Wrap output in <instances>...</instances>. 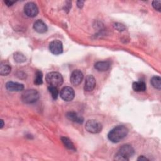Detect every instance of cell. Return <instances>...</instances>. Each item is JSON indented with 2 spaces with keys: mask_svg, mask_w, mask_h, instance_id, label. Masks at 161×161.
Returning <instances> with one entry per match:
<instances>
[{
  "mask_svg": "<svg viewBox=\"0 0 161 161\" xmlns=\"http://www.w3.org/2000/svg\"><path fill=\"white\" fill-rule=\"evenodd\" d=\"M128 130L123 125H118L113 128L108 135V139L113 143H118L124 139L128 135Z\"/></svg>",
  "mask_w": 161,
  "mask_h": 161,
  "instance_id": "cell-1",
  "label": "cell"
},
{
  "mask_svg": "<svg viewBox=\"0 0 161 161\" xmlns=\"http://www.w3.org/2000/svg\"><path fill=\"white\" fill-rule=\"evenodd\" d=\"M133 148L128 144L121 146L115 154L114 160L118 161H128L134 155Z\"/></svg>",
  "mask_w": 161,
  "mask_h": 161,
  "instance_id": "cell-2",
  "label": "cell"
},
{
  "mask_svg": "<svg viewBox=\"0 0 161 161\" xmlns=\"http://www.w3.org/2000/svg\"><path fill=\"white\" fill-rule=\"evenodd\" d=\"M45 80L49 86L56 87L61 86L64 80L62 75L57 72L48 73L45 77Z\"/></svg>",
  "mask_w": 161,
  "mask_h": 161,
  "instance_id": "cell-3",
  "label": "cell"
},
{
  "mask_svg": "<svg viewBox=\"0 0 161 161\" xmlns=\"http://www.w3.org/2000/svg\"><path fill=\"white\" fill-rule=\"evenodd\" d=\"M39 98V93L35 89H27L21 94L22 101L26 104H31L36 102Z\"/></svg>",
  "mask_w": 161,
  "mask_h": 161,
  "instance_id": "cell-4",
  "label": "cell"
},
{
  "mask_svg": "<svg viewBox=\"0 0 161 161\" xmlns=\"http://www.w3.org/2000/svg\"><path fill=\"white\" fill-rule=\"evenodd\" d=\"M85 128L89 133H98L102 130V125L95 119H89L86 123Z\"/></svg>",
  "mask_w": 161,
  "mask_h": 161,
  "instance_id": "cell-5",
  "label": "cell"
},
{
  "mask_svg": "<svg viewBox=\"0 0 161 161\" xmlns=\"http://www.w3.org/2000/svg\"><path fill=\"white\" fill-rule=\"evenodd\" d=\"M24 12L27 16L33 18L38 14V8L34 3L28 2L24 6Z\"/></svg>",
  "mask_w": 161,
  "mask_h": 161,
  "instance_id": "cell-6",
  "label": "cell"
},
{
  "mask_svg": "<svg viewBox=\"0 0 161 161\" xmlns=\"http://www.w3.org/2000/svg\"><path fill=\"white\" fill-rule=\"evenodd\" d=\"M60 96L65 101H70L74 98L75 92L71 87L66 86L61 89Z\"/></svg>",
  "mask_w": 161,
  "mask_h": 161,
  "instance_id": "cell-7",
  "label": "cell"
},
{
  "mask_svg": "<svg viewBox=\"0 0 161 161\" xmlns=\"http://www.w3.org/2000/svg\"><path fill=\"white\" fill-rule=\"evenodd\" d=\"M49 50L54 55H59L63 52V45L61 41L55 40L49 44Z\"/></svg>",
  "mask_w": 161,
  "mask_h": 161,
  "instance_id": "cell-8",
  "label": "cell"
},
{
  "mask_svg": "<svg viewBox=\"0 0 161 161\" xmlns=\"http://www.w3.org/2000/svg\"><path fill=\"white\" fill-rule=\"evenodd\" d=\"M83 77V74L80 70H75L70 75V82L74 86H78L81 83Z\"/></svg>",
  "mask_w": 161,
  "mask_h": 161,
  "instance_id": "cell-9",
  "label": "cell"
},
{
  "mask_svg": "<svg viewBox=\"0 0 161 161\" xmlns=\"http://www.w3.org/2000/svg\"><path fill=\"white\" fill-rule=\"evenodd\" d=\"M96 81L95 78L92 75H88L86 77L84 89L86 91L90 92L92 91L96 87Z\"/></svg>",
  "mask_w": 161,
  "mask_h": 161,
  "instance_id": "cell-10",
  "label": "cell"
},
{
  "mask_svg": "<svg viewBox=\"0 0 161 161\" xmlns=\"http://www.w3.org/2000/svg\"><path fill=\"white\" fill-rule=\"evenodd\" d=\"M6 89L11 92H13V91L18 92L23 90L24 85L21 83L9 81L6 84Z\"/></svg>",
  "mask_w": 161,
  "mask_h": 161,
  "instance_id": "cell-11",
  "label": "cell"
},
{
  "mask_svg": "<svg viewBox=\"0 0 161 161\" xmlns=\"http://www.w3.org/2000/svg\"><path fill=\"white\" fill-rule=\"evenodd\" d=\"M33 28L36 32L39 33H44L48 30L46 24L41 19H38L34 23Z\"/></svg>",
  "mask_w": 161,
  "mask_h": 161,
  "instance_id": "cell-12",
  "label": "cell"
},
{
  "mask_svg": "<svg viewBox=\"0 0 161 161\" xmlns=\"http://www.w3.org/2000/svg\"><path fill=\"white\" fill-rule=\"evenodd\" d=\"M66 117L69 120H70L73 122H75V123H79V124L82 123L83 121H84V118L82 116H79L77 114V113L74 112V111L67 112L66 113Z\"/></svg>",
  "mask_w": 161,
  "mask_h": 161,
  "instance_id": "cell-13",
  "label": "cell"
},
{
  "mask_svg": "<svg viewBox=\"0 0 161 161\" xmlns=\"http://www.w3.org/2000/svg\"><path fill=\"white\" fill-rule=\"evenodd\" d=\"M111 66V64L108 61H99L97 62L94 64V68L101 72H104L107 71L109 69Z\"/></svg>",
  "mask_w": 161,
  "mask_h": 161,
  "instance_id": "cell-14",
  "label": "cell"
},
{
  "mask_svg": "<svg viewBox=\"0 0 161 161\" xmlns=\"http://www.w3.org/2000/svg\"><path fill=\"white\" fill-rule=\"evenodd\" d=\"M132 88L135 91L143 92L146 90V84L143 81L134 82L132 84Z\"/></svg>",
  "mask_w": 161,
  "mask_h": 161,
  "instance_id": "cell-15",
  "label": "cell"
},
{
  "mask_svg": "<svg viewBox=\"0 0 161 161\" xmlns=\"http://www.w3.org/2000/svg\"><path fill=\"white\" fill-rule=\"evenodd\" d=\"M62 142L63 143V144L64 145V146L69 150H72V151H75L76 148L74 145V143L71 142V140L65 136H62L60 138Z\"/></svg>",
  "mask_w": 161,
  "mask_h": 161,
  "instance_id": "cell-16",
  "label": "cell"
},
{
  "mask_svg": "<svg viewBox=\"0 0 161 161\" xmlns=\"http://www.w3.org/2000/svg\"><path fill=\"white\" fill-rule=\"evenodd\" d=\"M150 83L152 84V86L158 89V90H160L161 89V78L160 76H153L152 77V79H150Z\"/></svg>",
  "mask_w": 161,
  "mask_h": 161,
  "instance_id": "cell-17",
  "label": "cell"
},
{
  "mask_svg": "<svg viewBox=\"0 0 161 161\" xmlns=\"http://www.w3.org/2000/svg\"><path fill=\"white\" fill-rule=\"evenodd\" d=\"M11 70V68L9 65L2 64L0 66V74L3 76L8 75L10 73Z\"/></svg>",
  "mask_w": 161,
  "mask_h": 161,
  "instance_id": "cell-18",
  "label": "cell"
},
{
  "mask_svg": "<svg viewBox=\"0 0 161 161\" xmlns=\"http://www.w3.org/2000/svg\"><path fill=\"white\" fill-rule=\"evenodd\" d=\"M43 83V74L41 71H36L34 79V84L36 85H41Z\"/></svg>",
  "mask_w": 161,
  "mask_h": 161,
  "instance_id": "cell-19",
  "label": "cell"
},
{
  "mask_svg": "<svg viewBox=\"0 0 161 161\" xmlns=\"http://www.w3.org/2000/svg\"><path fill=\"white\" fill-rule=\"evenodd\" d=\"M13 58H14V60L18 63H22V62H24L26 61L25 56L20 52H16L14 54Z\"/></svg>",
  "mask_w": 161,
  "mask_h": 161,
  "instance_id": "cell-20",
  "label": "cell"
},
{
  "mask_svg": "<svg viewBox=\"0 0 161 161\" xmlns=\"http://www.w3.org/2000/svg\"><path fill=\"white\" fill-rule=\"evenodd\" d=\"M48 89V91H49L50 93L51 94V96H52V98L53 99H56L58 97V91L57 87L49 86Z\"/></svg>",
  "mask_w": 161,
  "mask_h": 161,
  "instance_id": "cell-21",
  "label": "cell"
},
{
  "mask_svg": "<svg viewBox=\"0 0 161 161\" xmlns=\"http://www.w3.org/2000/svg\"><path fill=\"white\" fill-rule=\"evenodd\" d=\"M152 6L153 8L158 11H160L161 10V1H153L152 3Z\"/></svg>",
  "mask_w": 161,
  "mask_h": 161,
  "instance_id": "cell-22",
  "label": "cell"
},
{
  "mask_svg": "<svg viewBox=\"0 0 161 161\" xmlns=\"http://www.w3.org/2000/svg\"><path fill=\"white\" fill-rule=\"evenodd\" d=\"M113 26H114V28H116L117 30H118L119 31H122L125 30V26L123 24H121L119 23H116L114 24Z\"/></svg>",
  "mask_w": 161,
  "mask_h": 161,
  "instance_id": "cell-23",
  "label": "cell"
},
{
  "mask_svg": "<svg viewBox=\"0 0 161 161\" xmlns=\"http://www.w3.org/2000/svg\"><path fill=\"white\" fill-rule=\"evenodd\" d=\"M84 1H77V6L79 8H82L83 7V5H84Z\"/></svg>",
  "mask_w": 161,
  "mask_h": 161,
  "instance_id": "cell-24",
  "label": "cell"
},
{
  "mask_svg": "<svg viewBox=\"0 0 161 161\" xmlns=\"http://www.w3.org/2000/svg\"><path fill=\"white\" fill-rule=\"evenodd\" d=\"M137 160H140V161H143V160H149V159H148V158L145 157L143 156V155L140 156V157L138 158Z\"/></svg>",
  "mask_w": 161,
  "mask_h": 161,
  "instance_id": "cell-25",
  "label": "cell"
},
{
  "mask_svg": "<svg viewBox=\"0 0 161 161\" xmlns=\"http://www.w3.org/2000/svg\"><path fill=\"white\" fill-rule=\"evenodd\" d=\"M15 2L14 1H4V3L8 6H12Z\"/></svg>",
  "mask_w": 161,
  "mask_h": 161,
  "instance_id": "cell-26",
  "label": "cell"
},
{
  "mask_svg": "<svg viewBox=\"0 0 161 161\" xmlns=\"http://www.w3.org/2000/svg\"><path fill=\"white\" fill-rule=\"evenodd\" d=\"M3 126H4V121L3 119H1V126H0L1 128H3Z\"/></svg>",
  "mask_w": 161,
  "mask_h": 161,
  "instance_id": "cell-27",
  "label": "cell"
}]
</instances>
